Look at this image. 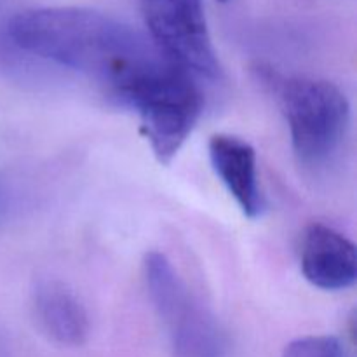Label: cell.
Segmentation results:
<instances>
[{
  "label": "cell",
  "mask_w": 357,
  "mask_h": 357,
  "mask_svg": "<svg viewBox=\"0 0 357 357\" xmlns=\"http://www.w3.org/2000/svg\"><path fill=\"white\" fill-rule=\"evenodd\" d=\"M209 159L216 176L248 218H258L265 199L258 178L257 150L246 139L232 135H215L209 139Z\"/></svg>",
  "instance_id": "7"
},
{
  "label": "cell",
  "mask_w": 357,
  "mask_h": 357,
  "mask_svg": "<svg viewBox=\"0 0 357 357\" xmlns=\"http://www.w3.org/2000/svg\"><path fill=\"white\" fill-rule=\"evenodd\" d=\"M302 272L324 291H342L357 279V250L349 237L324 223L307 227L302 241Z\"/></svg>",
  "instance_id": "6"
},
{
  "label": "cell",
  "mask_w": 357,
  "mask_h": 357,
  "mask_svg": "<svg viewBox=\"0 0 357 357\" xmlns=\"http://www.w3.org/2000/svg\"><path fill=\"white\" fill-rule=\"evenodd\" d=\"M33 309L40 328L56 344L79 347L89 338V314L79 296L63 282H40L33 291Z\"/></svg>",
  "instance_id": "8"
},
{
  "label": "cell",
  "mask_w": 357,
  "mask_h": 357,
  "mask_svg": "<svg viewBox=\"0 0 357 357\" xmlns=\"http://www.w3.org/2000/svg\"><path fill=\"white\" fill-rule=\"evenodd\" d=\"M291 136L305 166H323L340 149L351 124V105L333 82L305 77H272Z\"/></svg>",
  "instance_id": "2"
},
{
  "label": "cell",
  "mask_w": 357,
  "mask_h": 357,
  "mask_svg": "<svg viewBox=\"0 0 357 357\" xmlns=\"http://www.w3.org/2000/svg\"><path fill=\"white\" fill-rule=\"evenodd\" d=\"M7 31L21 51L89 77L122 103L139 84L174 65L138 30L86 7L21 10Z\"/></svg>",
  "instance_id": "1"
},
{
  "label": "cell",
  "mask_w": 357,
  "mask_h": 357,
  "mask_svg": "<svg viewBox=\"0 0 357 357\" xmlns=\"http://www.w3.org/2000/svg\"><path fill=\"white\" fill-rule=\"evenodd\" d=\"M124 105L136 110L159 162L169 164L201 119L204 100L190 73L171 65L136 87Z\"/></svg>",
  "instance_id": "4"
},
{
  "label": "cell",
  "mask_w": 357,
  "mask_h": 357,
  "mask_svg": "<svg viewBox=\"0 0 357 357\" xmlns=\"http://www.w3.org/2000/svg\"><path fill=\"white\" fill-rule=\"evenodd\" d=\"M218 2H223V3H225V2H229V0H218Z\"/></svg>",
  "instance_id": "10"
},
{
  "label": "cell",
  "mask_w": 357,
  "mask_h": 357,
  "mask_svg": "<svg viewBox=\"0 0 357 357\" xmlns=\"http://www.w3.org/2000/svg\"><path fill=\"white\" fill-rule=\"evenodd\" d=\"M282 357H352L344 342L330 335L303 337L293 340L284 349Z\"/></svg>",
  "instance_id": "9"
},
{
  "label": "cell",
  "mask_w": 357,
  "mask_h": 357,
  "mask_svg": "<svg viewBox=\"0 0 357 357\" xmlns=\"http://www.w3.org/2000/svg\"><path fill=\"white\" fill-rule=\"evenodd\" d=\"M150 40L190 75L222 77L202 0H139Z\"/></svg>",
  "instance_id": "5"
},
{
  "label": "cell",
  "mask_w": 357,
  "mask_h": 357,
  "mask_svg": "<svg viewBox=\"0 0 357 357\" xmlns=\"http://www.w3.org/2000/svg\"><path fill=\"white\" fill-rule=\"evenodd\" d=\"M143 272L153 309L176 357L229 356V338L220 321L192 293L166 255H146Z\"/></svg>",
  "instance_id": "3"
}]
</instances>
